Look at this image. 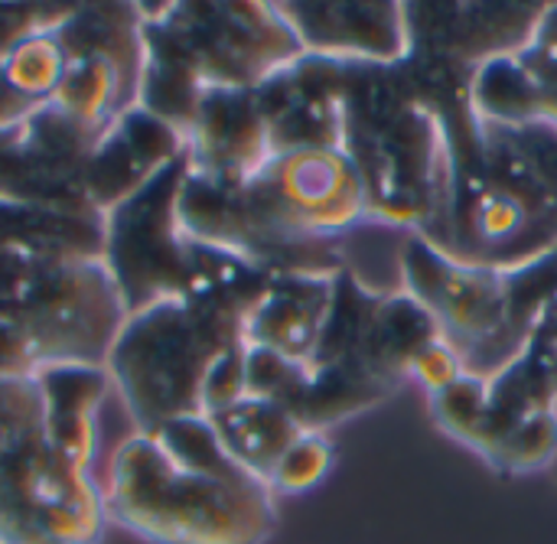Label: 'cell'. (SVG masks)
Segmentation results:
<instances>
[{
	"label": "cell",
	"instance_id": "cell-1",
	"mask_svg": "<svg viewBox=\"0 0 557 544\" xmlns=\"http://www.w3.org/2000/svg\"><path fill=\"white\" fill-rule=\"evenodd\" d=\"M434 108L450 153V196L421 238L470 268H525L557 251V124H503L473 108V78L460 65L405 59Z\"/></svg>",
	"mask_w": 557,
	"mask_h": 544
},
{
	"label": "cell",
	"instance_id": "cell-2",
	"mask_svg": "<svg viewBox=\"0 0 557 544\" xmlns=\"http://www.w3.org/2000/svg\"><path fill=\"white\" fill-rule=\"evenodd\" d=\"M180 219L193 242L271 277H336L349 268L339 238L366 219V196L343 150H297L238 186L189 173Z\"/></svg>",
	"mask_w": 557,
	"mask_h": 544
},
{
	"label": "cell",
	"instance_id": "cell-3",
	"mask_svg": "<svg viewBox=\"0 0 557 544\" xmlns=\"http://www.w3.org/2000/svg\"><path fill=\"white\" fill-rule=\"evenodd\" d=\"M271 281L248 261L196 242L193 294L124 320L104 369L137 434L202 415V388L212 366L245 343L248 317Z\"/></svg>",
	"mask_w": 557,
	"mask_h": 544
},
{
	"label": "cell",
	"instance_id": "cell-4",
	"mask_svg": "<svg viewBox=\"0 0 557 544\" xmlns=\"http://www.w3.org/2000/svg\"><path fill=\"white\" fill-rule=\"evenodd\" d=\"M343 153L362 183L366 219L414 235L441 222L450 196L447 137L405 62H349Z\"/></svg>",
	"mask_w": 557,
	"mask_h": 544
},
{
	"label": "cell",
	"instance_id": "cell-5",
	"mask_svg": "<svg viewBox=\"0 0 557 544\" xmlns=\"http://www.w3.org/2000/svg\"><path fill=\"white\" fill-rule=\"evenodd\" d=\"M437 339L434 320L414 297L369 290L352 268H343L320 349L287 415L307 434H323L388 398Z\"/></svg>",
	"mask_w": 557,
	"mask_h": 544
},
{
	"label": "cell",
	"instance_id": "cell-6",
	"mask_svg": "<svg viewBox=\"0 0 557 544\" xmlns=\"http://www.w3.org/2000/svg\"><path fill=\"white\" fill-rule=\"evenodd\" d=\"M398 268L401 290L428 310L463 375L486 385L529 349L557 304V251L512 271L470 268L405 232Z\"/></svg>",
	"mask_w": 557,
	"mask_h": 544
},
{
	"label": "cell",
	"instance_id": "cell-7",
	"mask_svg": "<svg viewBox=\"0 0 557 544\" xmlns=\"http://www.w3.org/2000/svg\"><path fill=\"white\" fill-rule=\"evenodd\" d=\"M104 512L150 544H264L277 526L264 483L180 467L147 434L114 450Z\"/></svg>",
	"mask_w": 557,
	"mask_h": 544
},
{
	"label": "cell",
	"instance_id": "cell-8",
	"mask_svg": "<svg viewBox=\"0 0 557 544\" xmlns=\"http://www.w3.org/2000/svg\"><path fill=\"white\" fill-rule=\"evenodd\" d=\"M0 317L42 366H104L127 320L104 261L13 242H0Z\"/></svg>",
	"mask_w": 557,
	"mask_h": 544
},
{
	"label": "cell",
	"instance_id": "cell-9",
	"mask_svg": "<svg viewBox=\"0 0 557 544\" xmlns=\"http://www.w3.org/2000/svg\"><path fill=\"white\" fill-rule=\"evenodd\" d=\"M189 157L173 160L140 193L104 212V268L124 313L189 297L196 287V242L180 219Z\"/></svg>",
	"mask_w": 557,
	"mask_h": 544
},
{
	"label": "cell",
	"instance_id": "cell-10",
	"mask_svg": "<svg viewBox=\"0 0 557 544\" xmlns=\"http://www.w3.org/2000/svg\"><path fill=\"white\" fill-rule=\"evenodd\" d=\"M173 36L202 88L255 91L271 75L304 55L300 39L281 16L277 3L222 0V3H144Z\"/></svg>",
	"mask_w": 557,
	"mask_h": 544
},
{
	"label": "cell",
	"instance_id": "cell-11",
	"mask_svg": "<svg viewBox=\"0 0 557 544\" xmlns=\"http://www.w3.org/2000/svg\"><path fill=\"white\" fill-rule=\"evenodd\" d=\"M101 131L78 124L52 101L0 127V202L95 212L85 170Z\"/></svg>",
	"mask_w": 557,
	"mask_h": 544
},
{
	"label": "cell",
	"instance_id": "cell-12",
	"mask_svg": "<svg viewBox=\"0 0 557 544\" xmlns=\"http://www.w3.org/2000/svg\"><path fill=\"white\" fill-rule=\"evenodd\" d=\"M414 59L480 72L532 46L548 3H405Z\"/></svg>",
	"mask_w": 557,
	"mask_h": 544
},
{
	"label": "cell",
	"instance_id": "cell-13",
	"mask_svg": "<svg viewBox=\"0 0 557 544\" xmlns=\"http://www.w3.org/2000/svg\"><path fill=\"white\" fill-rule=\"evenodd\" d=\"M349 62L300 55L255 88L271 157L297 150H343V95Z\"/></svg>",
	"mask_w": 557,
	"mask_h": 544
},
{
	"label": "cell",
	"instance_id": "cell-14",
	"mask_svg": "<svg viewBox=\"0 0 557 544\" xmlns=\"http://www.w3.org/2000/svg\"><path fill=\"white\" fill-rule=\"evenodd\" d=\"M281 16L300 39L307 55L333 62H369L398 65L411 52L405 3L372 0V3H277Z\"/></svg>",
	"mask_w": 557,
	"mask_h": 544
},
{
	"label": "cell",
	"instance_id": "cell-15",
	"mask_svg": "<svg viewBox=\"0 0 557 544\" xmlns=\"http://www.w3.org/2000/svg\"><path fill=\"white\" fill-rule=\"evenodd\" d=\"M186 153V137L144 111L140 104L124 108L95 140L85 170V193L95 212H111L134 193H140L153 176H160L173 160Z\"/></svg>",
	"mask_w": 557,
	"mask_h": 544
},
{
	"label": "cell",
	"instance_id": "cell-16",
	"mask_svg": "<svg viewBox=\"0 0 557 544\" xmlns=\"http://www.w3.org/2000/svg\"><path fill=\"white\" fill-rule=\"evenodd\" d=\"M189 173L238 186L271 160L268 127L255 91L209 88L199 101L196 121L186 134Z\"/></svg>",
	"mask_w": 557,
	"mask_h": 544
},
{
	"label": "cell",
	"instance_id": "cell-17",
	"mask_svg": "<svg viewBox=\"0 0 557 544\" xmlns=\"http://www.w3.org/2000/svg\"><path fill=\"white\" fill-rule=\"evenodd\" d=\"M557 411V310L542 320L529 349L486 385V408L463 437L476 454L499 434Z\"/></svg>",
	"mask_w": 557,
	"mask_h": 544
},
{
	"label": "cell",
	"instance_id": "cell-18",
	"mask_svg": "<svg viewBox=\"0 0 557 544\" xmlns=\"http://www.w3.org/2000/svg\"><path fill=\"white\" fill-rule=\"evenodd\" d=\"M333 281L304 274L274 277L248 317L245 343L310 369L333 310Z\"/></svg>",
	"mask_w": 557,
	"mask_h": 544
},
{
	"label": "cell",
	"instance_id": "cell-19",
	"mask_svg": "<svg viewBox=\"0 0 557 544\" xmlns=\"http://www.w3.org/2000/svg\"><path fill=\"white\" fill-rule=\"evenodd\" d=\"M36 392L42 401V434L46 441L75 467L88 470L95 457V415L111 388L104 366H42L36 375Z\"/></svg>",
	"mask_w": 557,
	"mask_h": 544
},
{
	"label": "cell",
	"instance_id": "cell-20",
	"mask_svg": "<svg viewBox=\"0 0 557 544\" xmlns=\"http://www.w3.org/2000/svg\"><path fill=\"white\" fill-rule=\"evenodd\" d=\"M69 59H104L114 65L124 85L127 104L137 101V82L144 69L140 10L137 3H75L72 13L55 26Z\"/></svg>",
	"mask_w": 557,
	"mask_h": 544
},
{
	"label": "cell",
	"instance_id": "cell-21",
	"mask_svg": "<svg viewBox=\"0 0 557 544\" xmlns=\"http://www.w3.org/2000/svg\"><path fill=\"white\" fill-rule=\"evenodd\" d=\"M209 424L215 428L225 454L268 490L281 457L307 434L281 405L261 398H242L238 405L209 415Z\"/></svg>",
	"mask_w": 557,
	"mask_h": 544
},
{
	"label": "cell",
	"instance_id": "cell-22",
	"mask_svg": "<svg viewBox=\"0 0 557 544\" xmlns=\"http://www.w3.org/2000/svg\"><path fill=\"white\" fill-rule=\"evenodd\" d=\"M52 104L95 131H104L124 108H131L114 65L95 55L69 59L65 78L52 95Z\"/></svg>",
	"mask_w": 557,
	"mask_h": 544
},
{
	"label": "cell",
	"instance_id": "cell-23",
	"mask_svg": "<svg viewBox=\"0 0 557 544\" xmlns=\"http://www.w3.org/2000/svg\"><path fill=\"white\" fill-rule=\"evenodd\" d=\"M147 437L180 467H189V470H199L209 477H222V480H255L225 454V447L206 415L166 421Z\"/></svg>",
	"mask_w": 557,
	"mask_h": 544
},
{
	"label": "cell",
	"instance_id": "cell-24",
	"mask_svg": "<svg viewBox=\"0 0 557 544\" xmlns=\"http://www.w3.org/2000/svg\"><path fill=\"white\" fill-rule=\"evenodd\" d=\"M0 69L13 91H20L26 101L42 104V101H52V95L59 91L65 69H69V55L62 42L55 39V29H46L16 42L0 59Z\"/></svg>",
	"mask_w": 557,
	"mask_h": 544
},
{
	"label": "cell",
	"instance_id": "cell-25",
	"mask_svg": "<svg viewBox=\"0 0 557 544\" xmlns=\"http://www.w3.org/2000/svg\"><path fill=\"white\" fill-rule=\"evenodd\" d=\"M529 95H532V118L557 124V3H548V13L525 52L516 55Z\"/></svg>",
	"mask_w": 557,
	"mask_h": 544
},
{
	"label": "cell",
	"instance_id": "cell-26",
	"mask_svg": "<svg viewBox=\"0 0 557 544\" xmlns=\"http://www.w3.org/2000/svg\"><path fill=\"white\" fill-rule=\"evenodd\" d=\"M333 467V447L323 434H304L277 463L271 477V493H307Z\"/></svg>",
	"mask_w": 557,
	"mask_h": 544
},
{
	"label": "cell",
	"instance_id": "cell-27",
	"mask_svg": "<svg viewBox=\"0 0 557 544\" xmlns=\"http://www.w3.org/2000/svg\"><path fill=\"white\" fill-rule=\"evenodd\" d=\"M431 408H434V418L441 421V428L463 441L476 421L483 418V408H486V382L480 379H470V375H460L454 385H447L444 392L431 395Z\"/></svg>",
	"mask_w": 557,
	"mask_h": 544
},
{
	"label": "cell",
	"instance_id": "cell-28",
	"mask_svg": "<svg viewBox=\"0 0 557 544\" xmlns=\"http://www.w3.org/2000/svg\"><path fill=\"white\" fill-rule=\"evenodd\" d=\"M248 398V343L228 349L209 372L202 388V415H219Z\"/></svg>",
	"mask_w": 557,
	"mask_h": 544
},
{
	"label": "cell",
	"instance_id": "cell-29",
	"mask_svg": "<svg viewBox=\"0 0 557 544\" xmlns=\"http://www.w3.org/2000/svg\"><path fill=\"white\" fill-rule=\"evenodd\" d=\"M75 3H0V59L33 33L55 29Z\"/></svg>",
	"mask_w": 557,
	"mask_h": 544
},
{
	"label": "cell",
	"instance_id": "cell-30",
	"mask_svg": "<svg viewBox=\"0 0 557 544\" xmlns=\"http://www.w3.org/2000/svg\"><path fill=\"white\" fill-rule=\"evenodd\" d=\"M36 421H42V401L36 382L33 379L0 382V444Z\"/></svg>",
	"mask_w": 557,
	"mask_h": 544
},
{
	"label": "cell",
	"instance_id": "cell-31",
	"mask_svg": "<svg viewBox=\"0 0 557 544\" xmlns=\"http://www.w3.org/2000/svg\"><path fill=\"white\" fill-rule=\"evenodd\" d=\"M39 356L33 343L10 320L0 317V382H23L39 372Z\"/></svg>",
	"mask_w": 557,
	"mask_h": 544
},
{
	"label": "cell",
	"instance_id": "cell-32",
	"mask_svg": "<svg viewBox=\"0 0 557 544\" xmlns=\"http://www.w3.org/2000/svg\"><path fill=\"white\" fill-rule=\"evenodd\" d=\"M460 375H463V369H460L457 356L447 349V343H444V339H437L434 346H428V349L418 356L414 369H411V379H418L431 395L444 392V388H447V385H454Z\"/></svg>",
	"mask_w": 557,
	"mask_h": 544
},
{
	"label": "cell",
	"instance_id": "cell-33",
	"mask_svg": "<svg viewBox=\"0 0 557 544\" xmlns=\"http://www.w3.org/2000/svg\"><path fill=\"white\" fill-rule=\"evenodd\" d=\"M33 108H36V101H26L20 91H13L10 82L3 78V69H0V127L3 124H13L16 118H23Z\"/></svg>",
	"mask_w": 557,
	"mask_h": 544
},
{
	"label": "cell",
	"instance_id": "cell-34",
	"mask_svg": "<svg viewBox=\"0 0 557 544\" xmlns=\"http://www.w3.org/2000/svg\"><path fill=\"white\" fill-rule=\"evenodd\" d=\"M552 470H555V477H557V454H555V460H552Z\"/></svg>",
	"mask_w": 557,
	"mask_h": 544
},
{
	"label": "cell",
	"instance_id": "cell-35",
	"mask_svg": "<svg viewBox=\"0 0 557 544\" xmlns=\"http://www.w3.org/2000/svg\"><path fill=\"white\" fill-rule=\"evenodd\" d=\"M555 310H557V304H555Z\"/></svg>",
	"mask_w": 557,
	"mask_h": 544
},
{
	"label": "cell",
	"instance_id": "cell-36",
	"mask_svg": "<svg viewBox=\"0 0 557 544\" xmlns=\"http://www.w3.org/2000/svg\"><path fill=\"white\" fill-rule=\"evenodd\" d=\"M0 544H3V542H0Z\"/></svg>",
	"mask_w": 557,
	"mask_h": 544
}]
</instances>
